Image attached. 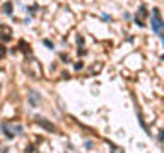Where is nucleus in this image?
<instances>
[{"label":"nucleus","mask_w":164,"mask_h":153,"mask_svg":"<svg viewBox=\"0 0 164 153\" xmlns=\"http://www.w3.org/2000/svg\"><path fill=\"white\" fill-rule=\"evenodd\" d=\"M43 44H44L46 48H50V49L53 48V44H51V41H48V39H44V41H43Z\"/></svg>","instance_id":"9d476101"},{"label":"nucleus","mask_w":164,"mask_h":153,"mask_svg":"<svg viewBox=\"0 0 164 153\" xmlns=\"http://www.w3.org/2000/svg\"><path fill=\"white\" fill-rule=\"evenodd\" d=\"M86 148H87V150H92V148H94V143H92V141H86Z\"/></svg>","instance_id":"9b49d317"},{"label":"nucleus","mask_w":164,"mask_h":153,"mask_svg":"<svg viewBox=\"0 0 164 153\" xmlns=\"http://www.w3.org/2000/svg\"><path fill=\"white\" fill-rule=\"evenodd\" d=\"M149 15V12H147V7L142 3L140 7H139V12H137V15L135 17H139V19H144V17H147Z\"/></svg>","instance_id":"39448f33"},{"label":"nucleus","mask_w":164,"mask_h":153,"mask_svg":"<svg viewBox=\"0 0 164 153\" xmlns=\"http://www.w3.org/2000/svg\"><path fill=\"white\" fill-rule=\"evenodd\" d=\"M108 145H110V148H111V150H115V152H120V148H116V145H113V143H108Z\"/></svg>","instance_id":"2eb2a0df"},{"label":"nucleus","mask_w":164,"mask_h":153,"mask_svg":"<svg viewBox=\"0 0 164 153\" xmlns=\"http://www.w3.org/2000/svg\"><path fill=\"white\" fill-rule=\"evenodd\" d=\"M101 19L108 22V20H111V15H108V14H103V15H101Z\"/></svg>","instance_id":"f8f14e48"},{"label":"nucleus","mask_w":164,"mask_h":153,"mask_svg":"<svg viewBox=\"0 0 164 153\" xmlns=\"http://www.w3.org/2000/svg\"><path fill=\"white\" fill-rule=\"evenodd\" d=\"M135 24H137L139 27H145V24H144V20H142V19H139V17H135Z\"/></svg>","instance_id":"6e6552de"},{"label":"nucleus","mask_w":164,"mask_h":153,"mask_svg":"<svg viewBox=\"0 0 164 153\" xmlns=\"http://www.w3.org/2000/svg\"><path fill=\"white\" fill-rule=\"evenodd\" d=\"M2 10H3V14L12 15V2H5V3H3V7H2Z\"/></svg>","instance_id":"423d86ee"},{"label":"nucleus","mask_w":164,"mask_h":153,"mask_svg":"<svg viewBox=\"0 0 164 153\" xmlns=\"http://www.w3.org/2000/svg\"><path fill=\"white\" fill-rule=\"evenodd\" d=\"M163 22H164V20L161 19V10H159L157 7H154V9H152V15H151V29H152L156 34L164 32L163 29H161Z\"/></svg>","instance_id":"f257e3e1"},{"label":"nucleus","mask_w":164,"mask_h":153,"mask_svg":"<svg viewBox=\"0 0 164 153\" xmlns=\"http://www.w3.org/2000/svg\"><path fill=\"white\" fill-rule=\"evenodd\" d=\"M157 140H159V143H164V129H161V131H159Z\"/></svg>","instance_id":"1a4fd4ad"},{"label":"nucleus","mask_w":164,"mask_h":153,"mask_svg":"<svg viewBox=\"0 0 164 153\" xmlns=\"http://www.w3.org/2000/svg\"><path fill=\"white\" fill-rule=\"evenodd\" d=\"M80 44H84V37L82 36H77V46H80Z\"/></svg>","instance_id":"ddd939ff"},{"label":"nucleus","mask_w":164,"mask_h":153,"mask_svg":"<svg viewBox=\"0 0 164 153\" xmlns=\"http://www.w3.org/2000/svg\"><path fill=\"white\" fill-rule=\"evenodd\" d=\"M86 53H87V51H86L84 48H79V51H77V55H79V56H84Z\"/></svg>","instance_id":"4468645a"},{"label":"nucleus","mask_w":164,"mask_h":153,"mask_svg":"<svg viewBox=\"0 0 164 153\" xmlns=\"http://www.w3.org/2000/svg\"><path fill=\"white\" fill-rule=\"evenodd\" d=\"M82 68H84V61H77V63L74 65V70H77V72L82 70Z\"/></svg>","instance_id":"0eeeda50"},{"label":"nucleus","mask_w":164,"mask_h":153,"mask_svg":"<svg viewBox=\"0 0 164 153\" xmlns=\"http://www.w3.org/2000/svg\"><path fill=\"white\" fill-rule=\"evenodd\" d=\"M27 99H29V104H31L33 107H38L39 102H41V95H39L36 90H31V92L27 94Z\"/></svg>","instance_id":"7ed1b4c3"},{"label":"nucleus","mask_w":164,"mask_h":153,"mask_svg":"<svg viewBox=\"0 0 164 153\" xmlns=\"http://www.w3.org/2000/svg\"><path fill=\"white\" fill-rule=\"evenodd\" d=\"M3 51H5V49H3V46H0V58H2V56H3V55H5V53H3Z\"/></svg>","instance_id":"dca6fc26"},{"label":"nucleus","mask_w":164,"mask_h":153,"mask_svg":"<svg viewBox=\"0 0 164 153\" xmlns=\"http://www.w3.org/2000/svg\"><path fill=\"white\" fill-rule=\"evenodd\" d=\"M0 128H2V131L5 133V136H7V138H14V135H15V133H14V128L10 129L7 123H2V124H0Z\"/></svg>","instance_id":"20e7f679"},{"label":"nucleus","mask_w":164,"mask_h":153,"mask_svg":"<svg viewBox=\"0 0 164 153\" xmlns=\"http://www.w3.org/2000/svg\"><path fill=\"white\" fill-rule=\"evenodd\" d=\"M36 123L43 128V129H46V131H50V133H55L56 129H55V124H51L50 121H46L44 118H36Z\"/></svg>","instance_id":"f03ea898"},{"label":"nucleus","mask_w":164,"mask_h":153,"mask_svg":"<svg viewBox=\"0 0 164 153\" xmlns=\"http://www.w3.org/2000/svg\"><path fill=\"white\" fill-rule=\"evenodd\" d=\"M161 60H163V61H164V55H163V56H161Z\"/></svg>","instance_id":"f3484780"}]
</instances>
